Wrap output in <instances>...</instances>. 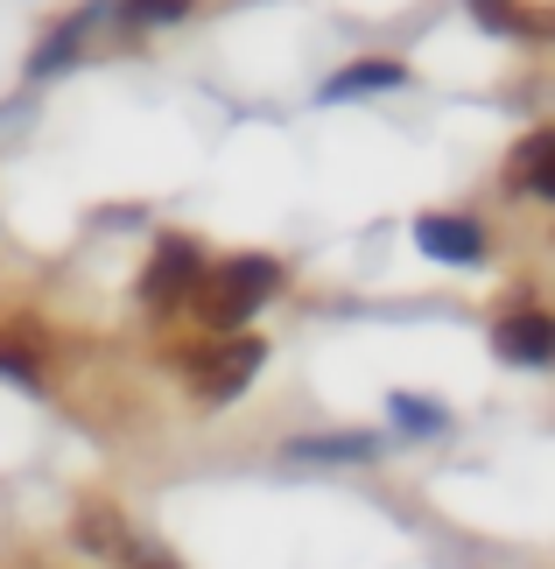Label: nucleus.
Listing matches in <instances>:
<instances>
[{"mask_svg":"<svg viewBox=\"0 0 555 569\" xmlns=\"http://www.w3.org/2000/svg\"><path fill=\"white\" fill-rule=\"evenodd\" d=\"M275 281H281V268L275 260H260V253H239V260H218V268H205L197 274V289H190V302H197V317L211 323V331H239L260 302L275 296Z\"/></svg>","mask_w":555,"mask_h":569,"instance_id":"obj_1","label":"nucleus"},{"mask_svg":"<svg viewBox=\"0 0 555 569\" xmlns=\"http://www.w3.org/2000/svg\"><path fill=\"white\" fill-rule=\"evenodd\" d=\"M260 359H268L260 338H232V345H218V352H190V380H197L205 401H232V393L260 373Z\"/></svg>","mask_w":555,"mask_h":569,"instance_id":"obj_2","label":"nucleus"},{"mask_svg":"<svg viewBox=\"0 0 555 569\" xmlns=\"http://www.w3.org/2000/svg\"><path fill=\"white\" fill-rule=\"evenodd\" d=\"M197 274H205V253L190 247V239H162L148 260V274H141V302L148 310H176L190 289H197Z\"/></svg>","mask_w":555,"mask_h":569,"instance_id":"obj_3","label":"nucleus"},{"mask_svg":"<svg viewBox=\"0 0 555 569\" xmlns=\"http://www.w3.org/2000/svg\"><path fill=\"white\" fill-rule=\"evenodd\" d=\"M493 345H499V359H514V366H548L555 359V323L542 310H514V317H499Z\"/></svg>","mask_w":555,"mask_h":569,"instance_id":"obj_4","label":"nucleus"},{"mask_svg":"<svg viewBox=\"0 0 555 569\" xmlns=\"http://www.w3.org/2000/svg\"><path fill=\"white\" fill-rule=\"evenodd\" d=\"M415 239H422V253H436V260H457V268H472V260L485 253V232H478V218H415Z\"/></svg>","mask_w":555,"mask_h":569,"instance_id":"obj_5","label":"nucleus"},{"mask_svg":"<svg viewBox=\"0 0 555 569\" xmlns=\"http://www.w3.org/2000/svg\"><path fill=\"white\" fill-rule=\"evenodd\" d=\"M106 14H113V8H106V0H92V8H85V14H71V21H63V29H57V36H50V42H42V50H36V63H29V78H57L63 63L78 57V42L92 36V29H99Z\"/></svg>","mask_w":555,"mask_h":569,"instance_id":"obj_6","label":"nucleus"},{"mask_svg":"<svg viewBox=\"0 0 555 569\" xmlns=\"http://www.w3.org/2000/svg\"><path fill=\"white\" fill-rule=\"evenodd\" d=\"M380 450V436H296L288 457H303V465H366V457Z\"/></svg>","mask_w":555,"mask_h":569,"instance_id":"obj_7","label":"nucleus"},{"mask_svg":"<svg viewBox=\"0 0 555 569\" xmlns=\"http://www.w3.org/2000/svg\"><path fill=\"white\" fill-rule=\"evenodd\" d=\"M514 177H521V197H555V134H548V127L521 141Z\"/></svg>","mask_w":555,"mask_h":569,"instance_id":"obj_8","label":"nucleus"},{"mask_svg":"<svg viewBox=\"0 0 555 569\" xmlns=\"http://www.w3.org/2000/svg\"><path fill=\"white\" fill-rule=\"evenodd\" d=\"M402 78H408V71H402V63H387V57L351 63V71H338V78L324 84V106H330V99H359V92H394Z\"/></svg>","mask_w":555,"mask_h":569,"instance_id":"obj_9","label":"nucleus"},{"mask_svg":"<svg viewBox=\"0 0 555 569\" xmlns=\"http://www.w3.org/2000/svg\"><path fill=\"white\" fill-rule=\"evenodd\" d=\"M78 541H85V549H99V556H135V541H127L113 507H85L78 513Z\"/></svg>","mask_w":555,"mask_h":569,"instance_id":"obj_10","label":"nucleus"},{"mask_svg":"<svg viewBox=\"0 0 555 569\" xmlns=\"http://www.w3.org/2000/svg\"><path fill=\"white\" fill-rule=\"evenodd\" d=\"M485 29H506V36H542V14L535 8H521V0H464Z\"/></svg>","mask_w":555,"mask_h":569,"instance_id":"obj_11","label":"nucleus"},{"mask_svg":"<svg viewBox=\"0 0 555 569\" xmlns=\"http://www.w3.org/2000/svg\"><path fill=\"white\" fill-rule=\"evenodd\" d=\"M394 422H402L408 436H443V429H450V415H443L436 401H422V393H394Z\"/></svg>","mask_w":555,"mask_h":569,"instance_id":"obj_12","label":"nucleus"},{"mask_svg":"<svg viewBox=\"0 0 555 569\" xmlns=\"http://www.w3.org/2000/svg\"><path fill=\"white\" fill-rule=\"evenodd\" d=\"M113 14L127 29H162V21H184L190 0H113Z\"/></svg>","mask_w":555,"mask_h":569,"instance_id":"obj_13","label":"nucleus"},{"mask_svg":"<svg viewBox=\"0 0 555 569\" xmlns=\"http://www.w3.org/2000/svg\"><path fill=\"white\" fill-rule=\"evenodd\" d=\"M0 380H14V387H42V373H36V366H29V352H14V345H0Z\"/></svg>","mask_w":555,"mask_h":569,"instance_id":"obj_14","label":"nucleus"},{"mask_svg":"<svg viewBox=\"0 0 555 569\" xmlns=\"http://www.w3.org/2000/svg\"><path fill=\"white\" fill-rule=\"evenodd\" d=\"M135 569H176V562H155V556H135Z\"/></svg>","mask_w":555,"mask_h":569,"instance_id":"obj_15","label":"nucleus"}]
</instances>
